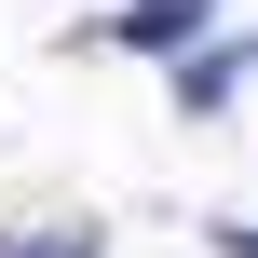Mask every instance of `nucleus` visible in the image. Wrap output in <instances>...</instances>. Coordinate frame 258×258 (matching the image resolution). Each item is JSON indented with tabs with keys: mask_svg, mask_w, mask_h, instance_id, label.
I'll list each match as a JSON object with an SVG mask.
<instances>
[{
	"mask_svg": "<svg viewBox=\"0 0 258 258\" xmlns=\"http://www.w3.org/2000/svg\"><path fill=\"white\" fill-rule=\"evenodd\" d=\"M190 27H204V0H122V27H109V41H122V54H177Z\"/></svg>",
	"mask_w": 258,
	"mask_h": 258,
	"instance_id": "nucleus-1",
	"label": "nucleus"
},
{
	"mask_svg": "<svg viewBox=\"0 0 258 258\" xmlns=\"http://www.w3.org/2000/svg\"><path fill=\"white\" fill-rule=\"evenodd\" d=\"M231 82H245V54H231V41H190V68H177V95H190V109H231Z\"/></svg>",
	"mask_w": 258,
	"mask_h": 258,
	"instance_id": "nucleus-2",
	"label": "nucleus"
},
{
	"mask_svg": "<svg viewBox=\"0 0 258 258\" xmlns=\"http://www.w3.org/2000/svg\"><path fill=\"white\" fill-rule=\"evenodd\" d=\"M0 258H95L82 231H0Z\"/></svg>",
	"mask_w": 258,
	"mask_h": 258,
	"instance_id": "nucleus-3",
	"label": "nucleus"
}]
</instances>
